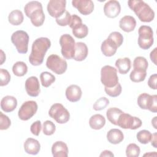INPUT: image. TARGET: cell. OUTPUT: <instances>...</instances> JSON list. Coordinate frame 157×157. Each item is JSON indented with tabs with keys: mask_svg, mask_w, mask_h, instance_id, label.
<instances>
[{
	"mask_svg": "<svg viewBox=\"0 0 157 157\" xmlns=\"http://www.w3.org/2000/svg\"><path fill=\"white\" fill-rule=\"evenodd\" d=\"M51 46V42L47 37H39L33 43L29 61L33 66H39L43 61L45 53Z\"/></svg>",
	"mask_w": 157,
	"mask_h": 157,
	"instance_id": "obj_1",
	"label": "cell"
},
{
	"mask_svg": "<svg viewBox=\"0 0 157 157\" xmlns=\"http://www.w3.org/2000/svg\"><path fill=\"white\" fill-rule=\"evenodd\" d=\"M129 7L134 12L139 19L142 22H150L155 18V12L144 1L130 0L128 1Z\"/></svg>",
	"mask_w": 157,
	"mask_h": 157,
	"instance_id": "obj_2",
	"label": "cell"
},
{
	"mask_svg": "<svg viewBox=\"0 0 157 157\" xmlns=\"http://www.w3.org/2000/svg\"><path fill=\"white\" fill-rule=\"evenodd\" d=\"M101 81L105 87L112 88L118 83L117 69L109 65L103 66L101 70Z\"/></svg>",
	"mask_w": 157,
	"mask_h": 157,
	"instance_id": "obj_3",
	"label": "cell"
},
{
	"mask_svg": "<svg viewBox=\"0 0 157 157\" xmlns=\"http://www.w3.org/2000/svg\"><path fill=\"white\" fill-rule=\"evenodd\" d=\"M61 47V52L65 59H71L74 58L75 49V42L73 37L68 34H63L59 40Z\"/></svg>",
	"mask_w": 157,
	"mask_h": 157,
	"instance_id": "obj_4",
	"label": "cell"
},
{
	"mask_svg": "<svg viewBox=\"0 0 157 157\" xmlns=\"http://www.w3.org/2000/svg\"><path fill=\"white\" fill-rule=\"evenodd\" d=\"M11 41L15 46L19 53L25 54L28 52L29 36L26 32L18 30L14 32L11 36Z\"/></svg>",
	"mask_w": 157,
	"mask_h": 157,
	"instance_id": "obj_5",
	"label": "cell"
},
{
	"mask_svg": "<svg viewBox=\"0 0 157 157\" xmlns=\"http://www.w3.org/2000/svg\"><path fill=\"white\" fill-rule=\"evenodd\" d=\"M139 46L144 49L150 48L153 44V32L151 28L149 26L142 25L140 26L138 30Z\"/></svg>",
	"mask_w": 157,
	"mask_h": 157,
	"instance_id": "obj_6",
	"label": "cell"
},
{
	"mask_svg": "<svg viewBox=\"0 0 157 157\" xmlns=\"http://www.w3.org/2000/svg\"><path fill=\"white\" fill-rule=\"evenodd\" d=\"M48 115L59 124L66 123L70 118L69 111L59 103H55L51 106Z\"/></svg>",
	"mask_w": 157,
	"mask_h": 157,
	"instance_id": "obj_7",
	"label": "cell"
},
{
	"mask_svg": "<svg viewBox=\"0 0 157 157\" xmlns=\"http://www.w3.org/2000/svg\"><path fill=\"white\" fill-rule=\"evenodd\" d=\"M46 66L55 74L61 75L66 71L67 64L64 59L57 55L53 54L47 58Z\"/></svg>",
	"mask_w": 157,
	"mask_h": 157,
	"instance_id": "obj_8",
	"label": "cell"
},
{
	"mask_svg": "<svg viewBox=\"0 0 157 157\" xmlns=\"http://www.w3.org/2000/svg\"><path fill=\"white\" fill-rule=\"evenodd\" d=\"M142 122L140 119L136 117H132L130 114L121 113L117 121V126L123 129H136L142 126Z\"/></svg>",
	"mask_w": 157,
	"mask_h": 157,
	"instance_id": "obj_9",
	"label": "cell"
},
{
	"mask_svg": "<svg viewBox=\"0 0 157 157\" xmlns=\"http://www.w3.org/2000/svg\"><path fill=\"white\" fill-rule=\"evenodd\" d=\"M37 104L36 101H28L25 102L18 110V116L19 118L23 121L30 119L35 115L37 110Z\"/></svg>",
	"mask_w": 157,
	"mask_h": 157,
	"instance_id": "obj_10",
	"label": "cell"
},
{
	"mask_svg": "<svg viewBox=\"0 0 157 157\" xmlns=\"http://www.w3.org/2000/svg\"><path fill=\"white\" fill-rule=\"evenodd\" d=\"M66 6L65 0H50L47 5V12L51 17L58 18L66 12Z\"/></svg>",
	"mask_w": 157,
	"mask_h": 157,
	"instance_id": "obj_11",
	"label": "cell"
},
{
	"mask_svg": "<svg viewBox=\"0 0 157 157\" xmlns=\"http://www.w3.org/2000/svg\"><path fill=\"white\" fill-rule=\"evenodd\" d=\"M72 4L83 15L90 14L94 10V3L91 0H73Z\"/></svg>",
	"mask_w": 157,
	"mask_h": 157,
	"instance_id": "obj_12",
	"label": "cell"
},
{
	"mask_svg": "<svg viewBox=\"0 0 157 157\" xmlns=\"http://www.w3.org/2000/svg\"><path fill=\"white\" fill-rule=\"evenodd\" d=\"M121 12V6L118 1L110 0L107 1L104 6V12L106 17L110 18L117 17Z\"/></svg>",
	"mask_w": 157,
	"mask_h": 157,
	"instance_id": "obj_13",
	"label": "cell"
},
{
	"mask_svg": "<svg viewBox=\"0 0 157 157\" xmlns=\"http://www.w3.org/2000/svg\"><path fill=\"white\" fill-rule=\"evenodd\" d=\"M25 89L29 96L37 97L40 91L38 78L35 76L28 78L25 81Z\"/></svg>",
	"mask_w": 157,
	"mask_h": 157,
	"instance_id": "obj_14",
	"label": "cell"
},
{
	"mask_svg": "<svg viewBox=\"0 0 157 157\" xmlns=\"http://www.w3.org/2000/svg\"><path fill=\"white\" fill-rule=\"evenodd\" d=\"M82 95V91L80 86L77 85H71L66 90V97L68 101L72 102L78 101Z\"/></svg>",
	"mask_w": 157,
	"mask_h": 157,
	"instance_id": "obj_15",
	"label": "cell"
},
{
	"mask_svg": "<svg viewBox=\"0 0 157 157\" xmlns=\"http://www.w3.org/2000/svg\"><path fill=\"white\" fill-rule=\"evenodd\" d=\"M52 153L54 157H67L68 148L64 142L56 141L52 147Z\"/></svg>",
	"mask_w": 157,
	"mask_h": 157,
	"instance_id": "obj_16",
	"label": "cell"
},
{
	"mask_svg": "<svg viewBox=\"0 0 157 157\" xmlns=\"http://www.w3.org/2000/svg\"><path fill=\"white\" fill-rule=\"evenodd\" d=\"M136 26L135 18L131 15H125L121 18L119 22L120 28L126 33L132 31Z\"/></svg>",
	"mask_w": 157,
	"mask_h": 157,
	"instance_id": "obj_17",
	"label": "cell"
},
{
	"mask_svg": "<svg viewBox=\"0 0 157 157\" xmlns=\"http://www.w3.org/2000/svg\"><path fill=\"white\" fill-rule=\"evenodd\" d=\"M24 149L26 153L36 155L40 150V144L36 139L28 138L24 143Z\"/></svg>",
	"mask_w": 157,
	"mask_h": 157,
	"instance_id": "obj_18",
	"label": "cell"
},
{
	"mask_svg": "<svg viewBox=\"0 0 157 157\" xmlns=\"http://www.w3.org/2000/svg\"><path fill=\"white\" fill-rule=\"evenodd\" d=\"M17 105L16 98L12 96H6L1 101V108L5 112H11L13 111Z\"/></svg>",
	"mask_w": 157,
	"mask_h": 157,
	"instance_id": "obj_19",
	"label": "cell"
},
{
	"mask_svg": "<svg viewBox=\"0 0 157 157\" xmlns=\"http://www.w3.org/2000/svg\"><path fill=\"white\" fill-rule=\"evenodd\" d=\"M88 50L86 45L82 42H78L75 44V53L73 59L77 61H83L87 56Z\"/></svg>",
	"mask_w": 157,
	"mask_h": 157,
	"instance_id": "obj_20",
	"label": "cell"
},
{
	"mask_svg": "<svg viewBox=\"0 0 157 157\" xmlns=\"http://www.w3.org/2000/svg\"><path fill=\"white\" fill-rule=\"evenodd\" d=\"M117 46L110 39L107 38L101 44V49L104 55L110 57L114 55L117 50Z\"/></svg>",
	"mask_w": 157,
	"mask_h": 157,
	"instance_id": "obj_21",
	"label": "cell"
},
{
	"mask_svg": "<svg viewBox=\"0 0 157 157\" xmlns=\"http://www.w3.org/2000/svg\"><path fill=\"white\" fill-rule=\"evenodd\" d=\"M107 139L112 144H118L124 139V135L118 129H111L107 134Z\"/></svg>",
	"mask_w": 157,
	"mask_h": 157,
	"instance_id": "obj_22",
	"label": "cell"
},
{
	"mask_svg": "<svg viewBox=\"0 0 157 157\" xmlns=\"http://www.w3.org/2000/svg\"><path fill=\"white\" fill-rule=\"evenodd\" d=\"M32 24L36 27L40 26L43 25L45 20V14L43 12V9H38L33 12L29 17Z\"/></svg>",
	"mask_w": 157,
	"mask_h": 157,
	"instance_id": "obj_23",
	"label": "cell"
},
{
	"mask_svg": "<svg viewBox=\"0 0 157 157\" xmlns=\"http://www.w3.org/2000/svg\"><path fill=\"white\" fill-rule=\"evenodd\" d=\"M105 124V118L101 114L92 115L89 120V124L91 128L96 130L101 129Z\"/></svg>",
	"mask_w": 157,
	"mask_h": 157,
	"instance_id": "obj_24",
	"label": "cell"
},
{
	"mask_svg": "<svg viewBox=\"0 0 157 157\" xmlns=\"http://www.w3.org/2000/svg\"><path fill=\"white\" fill-rule=\"evenodd\" d=\"M115 66L121 74H127L131 69V60L129 58L125 57L118 58L115 62Z\"/></svg>",
	"mask_w": 157,
	"mask_h": 157,
	"instance_id": "obj_25",
	"label": "cell"
},
{
	"mask_svg": "<svg viewBox=\"0 0 157 157\" xmlns=\"http://www.w3.org/2000/svg\"><path fill=\"white\" fill-rule=\"evenodd\" d=\"M24 17L23 13L20 10H14L12 11L9 16H8V20L9 22L15 26H18L21 24L23 21Z\"/></svg>",
	"mask_w": 157,
	"mask_h": 157,
	"instance_id": "obj_26",
	"label": "cell"
},
{
	"mask_svg": "<svg viewBox=\"0 0 157 157\" xmlns=\"http://www.w3.org/2000/svg\"><path fill=\"white\" fill-rule=\"evenodd\" d=\"M123 112L117 107L109 108L106 112V116L108 120L112 124L117 126V121L119 116Z\"/></svg>",
	"mask_w": 157,
	"mask_h": 157,
	"instance_id": "obj_27",
	"label": "cell"
},
{
	"mask_svg": "<svg viewBox=\"0 0 157 157\" xmlns=\"http://www.w3.org/2000/svg\"><path fill=\"white\" fill-rule=\"evenodd\" d=\"M147 75V71L140 69H134L130 75L129 77L133 82H140L145 80Z\"/></svg>",
	"mask_w": 157,
	"mask_h": 157,
	"instance_id": "obj_28",
	"label": "cell"
},
{
	"mask_svg": "<svg viewBox=\"0 0 157 157\" xmlns=\"http://www.w3.org/2000/svg\"><path fill=\"white\" fill-rule=\"evenodd\" d=\"M12 71L16 76L22 77L28 72L27 65L23 61H17L13 65Z\"/></svg>",
	"mask_w": 157,
	"mask_h": 157,
	"instance_id": "obj_29",
	"label": "cell"
},
{
	"mask_svg": "<svg viewBox=\"0 0 157 157\" xmlns=\"http://www.w3.org/2000/svg\"><path fill=\"white\" fill-rule=\"evenodd\" d=\"M72 33L75 37L83 39L88 35V28L86 25L81 23L72 29Z\"/></svg>",
	"mask_w": 157,
	"mask_h": 157,
	"instance_id": "obj_30",
	"label": "cell"
},
{
	"mask_svg": "<svg viewBox=\"0 0 157 157\" xmlns=\"http://www.w3.org/2000/svg\"><path fill=\"white\" fill-rule=\"evenodd\" d=\"M40 78L42 85L45 88L50 86L56 79L55 77L52 74L47 71L42 72L40 74Z\"/></svg>",
	"mask_w": 157,
	"mask_h": 157,
	"instance_id": "obj_31",
	"label": "cell"
},
{
	"mask_svg": "<svg viewBox=\"0 0 157 157\" xmlns=\"http://www.w3.org/2000/svg\"><path fill=\"white\" fill-rule=\"evenodd\" d=\"M42 5L40 2L37 1H30L28 2L24 7V10L25 15L29 17L30 14L34 12V10L38 9H42Z\"/></svg>",
	"mask_w": 157,
	"mask_h": 157,
	"instance_id": "obj_32",
	"label": "cell"
},
{
	"mask_svg": "<svg viewBox=\"0 0 157 157\" xmlns=\"http://www.w3.org/2000/svg\"><path fill=\"white\" fill-rule=\"evenodd\" d=\"M136 137L137 140L142 144H148L151 138V134L149 131L144 129L139 131L137 133Z\"/></svg>",
	"mask_w": 157,
	"mask_h": 157,
	"instance_id": "obj_33",
	"label": "cell"
},
{
	"mask_svg": "<svg viewBox=\"0 0 157 157\" xmlns=\"http://www.w3.org/2000/svg\"><path fill=\"white\" fill-rule=\"evenodd\" d=\"M148 63L147 59L143 56H137L135 58L133 61L134 69H140L147 71Z\"/></svg>",
	"mask_w": 157,
	"mask_h": 157,
	"instance_id": "obj_34",
	"label": "cell"
},
{
	"mask_svg": "<svg viewBox=\"0 0 157 157\" xmlns=\"http://www.w3.org/2000/svg\"><path fill=\"white\" fill-rule=\"evenodd\" d=\"M140 152V148L136 144H129L126 149V155L128 157H138Z\"/></svg>",
	"mask_w": 157,
	"mask_h": 157,
	"instance_id": "obj_35",
	"label": "cell"
},
{
	"mask_svg": "<svg viewBox=\"0 0 157 157\" xmlns=\"http://www.w3.org/2000/svg\"><path fill=\"white\" fill-rule=\"evenodd\" d=\"M150 95L146 93L140 94L137 98V104L140 108L144 110H147Z\"/></svg>",
	"mask_w": 157,
	"mask_h": 157,
	"instance_id": "obj_36",
	"label": "cell"
},
{
	"mask_svg": "<svg viewBox=\"0 0 157 157\" xmlns=\"http://www.w3.org/2000/svg\"><path fill=\"white\" fill-rule=\"evenodd\" d=\"M56 131L55 124L50 120H46L43 123L42 131L46 136H51L54 134Z\"/></svg>",
	"mask_w": 157,
	"mask_h": 157,
	"instance_id": "obj_37",
	"label": "cell"
},
{
	"mask_svg": "<svg viewBox=\"0 0 157 157\" xmlns=\"http://www.w3.org/2000/svg\"><path fill=\"white\" fill-rule=\"evenodd\" d=\"M105 92L107 95H109L110 97L115 98L118 96L122 91V88L120 83H118L116 86L112 87V88H108L105 87L104 88Z\"/></svg>",
	"mask_w": 157,
	"mask_h": 157,
	"instance_id": "obj_38",
	"label": "cell"
},
{
	"mask_svg": "<svg viewBox=\"0 0 157 157\" xmlns=\"http://www.w3.org/2000/svg\"><path fill=\"white\" fill-rule=\"evenodd\" d=\"M107 38L111 40L117 46L118 48L121 45L123 42V35L117 31H113L111 33Z\"/></svg>",
	"mask_w": 157,
	"mask_h": 157,
	"instance_id": "obj_39",
	"label": "cell"
},
{
	"mask_svg": "<svg viewBox=\"0 0 157 157\" xmlns=\"http://www.w3.org/2000/svg\"><path fill=\"white\" fill-rule=\"evenodd\" d=\"M109 104V100L105 97H101L98 99L93 104V108L96 111L104 109Z\"/></svg>",
	"mask_w": 157,
	"mask_h": 157,
	"instance_id": "obj_40",
	"label": "cell"
},
{
	"mask_svg": "<svg viewBox=\"0 0 157 157\" xmlns=\"http://www.w3.org/2000/svg\"><path fill=\"white\" fill-rule=\"evenodd\" d=\"M71 15L70 13L66 10V12L59 18H56V22L57 24L61 26H65L69 25L71 20Z\"/></svg>",
	"mask_w": 157,
	"mask_h": 157,
	"instance_id": "obj_41",
	"label": "cell"
},
{
	"mask_svg": "<svg viewBox=\"0 0 157 157\" xmlns=\"http://www.w3.org/2000/svg\"><path fill=\"white\" fill-rule=\"evenodd\" d=\"M0 85L1 86L7 85L10 80V75L6 69H0Z\"/></svg>",
	"mask_w": 157,
	"mask_h": 157,
	"instance_id": "obj_42",
	"label": "cell"
},
{
	"mask_svg": "<svg viewBox=\"0 0 157 157\" xmlns=\"http://www.w3.org/2000/svg\"><path fill=\"white\" fill-rule=\"evenodd\" d=\"M11 125V121L10 118L2 112H0V129L6 130Z\"/></svg>",
	"mask_w": 157,
	"mask_h": 157,
	"instance_id": "obj_43",
	"label": "cell"
},
{
	"mask_svg": "<svg viewBox=\"0 0 157 157\" xmlns=\"http://www.w3.org/2000/svg\"><path fill=\"white\" fill-rule=\"evenodd\" d=\"M147 109L151 112H157V95H150Z\"/></svg>",
	"mask_w": 157,
	"mask_h": 157,
	"instance_id": "obj_44",
	"label": "cell"
},
{
	"mask_svg": "<svg viewBox=\"0 0 157 157\" xmlns=\"http://www.w3.org/2000/svg\"><path fill=\"white\" fill-rule=\"evenodd\" d=\"M41 128H42L41 122L39 120H37V121H36L35 122H34L31 125L30 131L33 135L38 136L41 131Z\"/></svg>",
	"mask_w": 157,
	"mask_h": 157,
	"instance_id": "obj_45",
	"label": "cell"
},
{
	"mask_svg": "<svg viewBox=\"0 0 157 157\" xmlns=\"http://www.w3.org/2000/svg\"><path fill=\"white\" fill-rule=\"evenodd\" d=\"M81 23H82V20L80 17L77 16L75 14L71 15L70 23L69 24V26H70L71 28L73 29L75 26H76L77 25H80Z\"/></svg>",
	"mask_w": 157,
	"mask_h": 157,
	"instance_id": "obj_46",
	"label": "cell"
},
{
	"mask_svg": "<svg viewBox=\"0 0 157 157\" xmlns=\"http://www.w3.org/2000/svg\"><path fill=\"white\" fill-rule=\"evenodd\" d=\"M156 80H157V74H154L151 75L148 80V85L150 88L153 90H156Z\"/></svg>",
	"mask_w": 157,
	"mask_h": 157,
	"instance_id": "obj_47",
	"label": "cell"
},
{
	"mask_svg": "<svg viewBox=\"0 0 157 157\" xmlns=\"http://www.w3.org/2000/svg\"><path fill=\"white\" fill-rule=\"evenodd\" d=\"M156 138H157V134H156V132H155L153 134H151V140H150L151 144L155 148H157V140H156Z\"/></svg>",
	"mask_w": 157,
	"mask_h": 157,
	"instance_id": "obj_48",
	"label": "cell"
},
{
	"mask_svg": "<svg viewBox=\"0 0 157 157\" xmlns=\"http://www.w3.org/2000/svg\"><path fill=\"white\" fill-rule=\"evenodd\" d=\"M156 48H155L154 50L153 51L151 52L150 55V59L151 60L152 62H153V63L156 65Z\"/></svg>",
	"mask_w": 157,
	"mask_h": 157,
	"instance_id": "obj_49",
	"label": "cell"
},
{
	"mask_svg": "<svg viewBox=\"0 0 157 157\" xmlns=\"http://www.w3.org/2000/svg\"><path fill=\"white\" fill-rule=\"evenodd\" d=\"M100 156H113L114 155L112 153V151H109V150H104L103 151L101 155H99Z\"/></svg>",
	"mask_w": 157,
	"mask_h": 157,
	"instance_id": "obj_50",
	"label": "cell"
},
{
	"mask_svg": "<svg viewBox=\"0 0 157 157\" xmlns=\"http://www.w3.org/2000/svg\"><path fill=\"white\" fill-rule=\"evenodd\" d=\"M1 64H2L3 63H4V61L6 60V55L4 53V52H3L2 50H1Z\"/></svg>",
	"mask_w": 157,
	"mask_h": 157,
	"instance_id": "obj_51",
	"label": "cell"
},
{
	"mask_svg": "<svg viewBox=\"0 0 157 157\" xmlns=\"http://www.w3.org/2000/svg\"><path fill=\"white\" fill-rule=\"evenodd\" d=\"M156 117H155L154 118H153V119L151 120V124H152V125L153 126V127H154V128L155 129H157V127H156Z\"/></svg>",
	"mask_w": 157,
	"mask_h": 157,
	"instance_id": "obj_52",
	"label": "cell"
},
{
	"mask_svg": "<svg viewBox=\"0 0 157 157\" xmlns=\"http://www.w3.org/2000/svg\"><path fill=\"white\" fill-rule=\"evenodd\" d=\"M144 156H156V151H153V153L150 152V153H145V154H144Z\"/></svg>",
	"mask_w": 157,
	"mask_h": 157,
	"instance_id": "obj_53",
	"label": "cell"
}]
</instances>
